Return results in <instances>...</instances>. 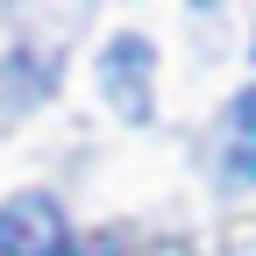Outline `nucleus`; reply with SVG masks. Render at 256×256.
Listing matches in <instances>:
<instances>
[{"mask_svg": "<svg viewBox=\"0 0 256 256\" xmlns=\"http://www.w3.org/2000/svg\"><path fill=\"white\" fill-rule=\"evenodd\" d=\"M0 256H72V235H64L57 200L22 192V200L0 206Z\"/></svg>", "mask_w": 256, "mask_h": 256, "instance_id": "f257e3e1", "label": "nucleus"}, {"mask_svg": "<svg viewBox=\"0 0 256 256\" xmlns=\"http://www.w3.org/2000/svg\"><path fill=\"white\" fill-rule=\"evenodd\" d=\"M150 72H156V50H150V36H114L107 43V57H100V92L121 107V121H142L150 114Z\"/></svg>", "mask_w": 256, "mask_h": 256, "instance_id": "f03ea898", "label": "nucleus"}, {"mask_svg": "<svg viewBox=\"0 0 256 256\" xmlns=\"http://www.w3.org/2000/svg\"><path fill=\"white\" fill-rule=\"evenodd\" d=\"M220 171L242 178V185H256V86L242 92L235 114H228V156H220Z\"/></svg>", "mask_w": 256, "mask_h": 256, "instance_id": "7ed1b4c3", "label": "nucleus"}]
</instances>
